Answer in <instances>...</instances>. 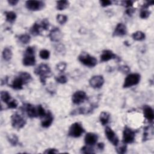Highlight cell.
I'll use <instances>...</instances> for the list:
<instances>
[{
  "mask_svg": "<svg viewBox=\"0 0 154 154\" xmlns=\"http://www.w3.org/2000/svg\"><path fill=\"white\" fill-rule=\"evenodd\" d=\"M31 81L32 77L31 75L26 72H22L19 73V75L15 77L10 86L15 90H22L24 85L29 83Z\"/></svg>",
  "mask_w": 154,
  "mask_h": 154,
  "instance_id": "cell-1",
  "label": "cell"
},
{
  "mask_svg": "<svg viewBox=\"0 0 154 154\" xmlns=\"http://www.w3.org/2000/svg\"><path fill=\"white\" fill-rule=\"evenodd\" d=\"M36 75L39 76L40 81L43 85L46 84L47 79L51 76V70L48 65L41 64L34 70Z\"/></svg>",
  "mask_w": 154,
  "mask_h": 154,
  "instance_id": "cell-2",
  "label": "cell"
},
{
  "mask_svg": "<svg viewBox=\"0 0 154 154\" xmlns=\"http://www.w3.org/2000/svg\"><path fill=\"white\" fill-rule=\"evenodd\" d=\"M23 64L25 66H33L36 64L35 49L33 47H28L25 51L23 60Z\"/></svg>",
  "mask_w": 154,
  "mask_h": 154,
  "instance_id": "cell-3",
  "label": "cell"
},
{
  "mask_svg": "<svg viewBox=\"0 0 154 154\" xmlns=\"http://www.w3.org/2000/svg\"><path fill=\"white\" fill-rule=\"evenodd\" d=\"M78 60L83 64L89 67H95L98 63V61L95 57L86 53H81L78 57Z\"/></svg>",
  "mask_w": 154,
  "mask_h": 154,
  "instance_id": "cell-4",
  "label": "cell"
},
{
  "mask_svg": "<svg viewBox=\"0 0 154 154\" xmlns=\"http://www.w3.org/2000/svg\"><path fill=\"white\" fill-rule=\"evenodd\" d=\"M11 123L15 129L19 130L25 127L27 122L22 115L16 113L11 116Z\"/></svg>",
  "mask_w": 154,
  "mask_h": 154,
  "instance_id": "cell-5",
  "label": "cell"
},
{
  "mask_svg": "<svg viewBox=\"0 0 154 154\" xmlns=\"http://www.w3.org/2000/svg\"><path fill=\"white\" fill-rule=\"evenodd\" d=\"M141 76L140 74L135 73L128 75L125 79L123 85L124 88H129L138 84L140 83Z\"/></svg>",
  "mask_w": 154,
  "mask_h": 154,
  "instance_id": "cell-6",
  "label": "cell"
},
{
  "mask_svg": "<svg viewBox=\"0 0 154 154\" xmlns=\"http://www.w3.org/2000/svg\"><path fill=\"white\" fill-rule=\"evenodd\" d=\"M85 132L82 125L78 122H75L71 125L69 128L68 135L72 137L78 138Z\"/></svg>",
  "mask_w": 154,
  "mask_h": 154,
  "instance_id": "cell-7",
  "label": "cell"
},
{
  "mask_svg": "<svg viewBox=\"0 0 154 154\" xmlns=\"http://www.w3.org/2000/svg\"><path fill=\"white\" fill-rule=\"evenodd\" d=\"M135 131L128 127H125L123 132V142L125 144H131L134 142Z\"/></svg>",
  "mask_w": 154,
  "mask_h": 154,
  "instance_id": "cell-8",
  "label": "cell"
},
{
  "mask_svg": "<svg viewBox=\"0 0 154 154\" xmlns=\"http://www.w3.org/2000/svg\"><path fill=\"white\" fill-rule=\"evenodd\" d=\"M45 6V3L41 1H27L25 3L27 9L31 11L41 10Z\"/></svg>",
  "mask_w": 154,
  "mask_h": 154,
  "instance_id": "cell-9",
  "label": "cell"
},
{
  "mask_svg": "<svg viewBox=\"0 0 154 154\" xmlns=\"http://www.w3.org/2000/svg\"><path fill=\"white\" fill-rule=\"evenodd\" d=\"M22 111H25L30 118H36L38 117V110L37 107L30 104H25L22 107Z\"/></svg>",
  "mask_w": 154,
  "mask_h": 154,
  "instance_id": "cell-10",
  "label": "cell"
},
{
  "mask_svg": "<svg viewBox=\"0 0 154 154\" xmlns=\"http://www.w3.org/2000/svg\"><path fill=\"white\" fill-rule=\"evenodd\" d=\"M87 95L84 91H76L72 97V102L74 104L80 105L87 99Z\"/></svg>",
  "mask_w": 154,
  "mask_h": 154,
  "instance_id": "cell-11",
  "label": "cell"
},
{
  "mask_svg": "<svg viewBox=\"0 0 154 154\" xmlns=\"http://www.w3.org/2000/svg\"><path fill=\"white\" fill-rule=\"evenodd\" d=\"M104 84V78L101 75L93 76L89 80V84L93 89H99Z\"/></svg>",
  "mask_w": 154,
  "mask_h": 154,
  "instance_id": "cell-12",
  "label": "cell"
},
{
  "mask_svg": "<svg viewBox=\"0 0 154 154\" xmlns=\"http://www.w3.org/2000/svg\"><path fill=\"white\" fill-rule=\"evenodd\" d=\"M105 134L107 139L110 143H111L114 146L118 145L119 138L111 128H110L108 127H106L105 129Z\"/></svg>",
  "mask_w": 154,
  "mask_h": 154,
  "instance_id": "cell-13",
  "label": "cell"
},
{
  "mask_svg": "<svg viewBox=\"0 0 154 154\" xmlns=\"http://www.w3.org/2000/svg\"><path fill=\"white\" fill-rule=\"evenodd\" d=\"M63 34L58 28H53L49 34L50 40L54 42H58L61 41Z\"/></svg>",
  "mask_w": 154,
  "mask_h": 154,
  "instance_id": "cell-14",
  "label": "cell"
},
{
  "mask_svg": "<svg viewBox=\"0 0 154 154\" xmlns=\"http://www.w3.org/2000/svg\"><path fill=\"white\" fill-rule=\"evenodd\" d=\"M118 58H119L116 55H115L112 51L108 50H104L101 56V61L102 62H106L111 60Z\"/></svg>",
  "mask_w": 154,
  "mask_h": 154,
  "instance_id": "cell-15",
  "label": "cell"
},
{
  "mask_svg": "<svg viewBox=\"0 0 154 154\" xmlns=\"http://www.w3.org/2000/svg\"><path fill=\"white\" fill-rule=\"evenodd\" d=\"M127 28L125 25L122 23H119L116 27L115 28L113 32V36L114 37H122L127 34Z\"/></svg>",
  "mask_w": 154,
  "mask_h": 154,
  "instance_id": "cell-16",
  "label": "cell"
},
{
  "mask_svg": "<svg viewBox=\"0 0 154 154\" xmlns=\"http://www.w3.org/2000/svg\"><path fill=\"white\" fill-rule=\"evenodd\" d=\"M43 30H44V28L41 23V21L35 22L30 28L31 33L35 36L41 35Z\"/></svg>",
  "mask_w": 154,
  "mask_h": 154,
  "instance_id": "cell-17",
  "label": "cell"
},
{
  "mask_svg": "<svg viewBox=\"0 0 154 154\" xmlns=\"http://www.w3.org/2000/svg\"><path fill=\"white\" fill-rule=\"evenodd\" d=\"M98 140V136L97 134L93 133H87L84 138L85 143L89 146H93L95 144Z\"/></svg>",
  "mask_w": 154,
  "mask_h": 154,
  "instance_id": "cell-18",
  "label": "cell"
},
{
  "mask_svg": "<svg viewBox=\"0 0 154 154\" xmlns=\"http://www.w3.org/2000/svg\"><path fill=\"white\" fill-rule=\"evenodd\" d=\"M43 120L42 121V127L45 128H49L53 124L54 121V117L52 113L50 111H48L45 116L42 118Z\"/></svg>",
  "mask_w": 154,
  "mask_h": 154,
  "instance_id": "cell-19",
  "label": "cell"
},
{
  "mask_svg": "<svg viewBox=\"0 0 154 154\" xmlns=\"http://www.w3.org/2000/svg\"><path fill=\"white\" fill-rule=\"evenodd\" d=\"M143 114L145 118L149 122H152L154 119L153 109L148 105H145L143 108Z\"/></svg>",
  "mask_w": 154,
  "mask_h": 154,
  "instance_id": "cell-20",
  "label": "cell"
},
{
  "mask_svg": "<svg viewBox=\"0 0 154 154\" xmlns=\"http://www.w3.org/2000/svg\"><path fill=\"white\" fill-rule=\"evenodd\" d=\"M153 126L147 127L144 129L143 136V141H145L149 140H150L153 138Z\"/></svg>",
  "mask_w": 154,
  "mask_h": 154,
  "instance_id": "cell-21",
  "label": "cell"
},
{
  "mask_svg": "<svg viewBox=\"0 0 154 154\" xmlns=\"http://www.w3.org/2000/svg\"><path fill=\"white\" fill-rule=\"evenodd\" d=\"M110 118V115L108 113L105 111L102 112L99 115V121L101 124L103 126L107 125L109 122Z\"/></svg>",
  "mask_w": 154,
  "mask_h": 154,
  "instance_id": "cell-22",
  "label": "cell"
},
{
  "mask_svg": "<svg viewBox=\"0 0 154 154\" xmlns=\"http://www.w3.org/2000/svg\"><path fill=\"white\" fill-rule=\"evenodd\" d=\"M132 37L134 41H142L145 39L146 38V35L144 33L140 31H136L132 35Z\"/></svg>",
  "mask_w": 154,
  "mask_h": 154,
  "instance_id": "cell-23",
  "label": "cell"
},
{
  "mask_svg": "<svg viewBox=\"0 0 154 154\" xmlns=\"http://www.w3.org/2000/svg\"><path fill=\"white\" fill-rule=\"evenodd\" d=\"M6 15V21H7L9 23H13L16 19V14L14 12L9 11V12H6L4 13Z\"/></svg>",
  "mask_w": 154,
  "mask_h": 154,
  "instance_id": "cell-24",
  "label": "cell"
},
{
  "mask_svg": "<svg viewBox=\"0 0 154 154\" xmlns=\"http://www.w3.org/2000/svg\"><path fill=\"white\" fill-rule=\"evenodd\" d=\"M13 56V53L12 51L10 48H5L3 51V57L4 60L8 61H10Z\"/></svg>",
  "mask_w": 154,
  "mask_h": 154,
  "instance_id": "cell-25",
  "label": "cell"
},
{
  "mask_svg": "<svg viewBox=\"0 0 154 154\" xmlns=\"http://www.w3.org/2000/svg\"><path fill=\"white\" fill-rule=\"evenodd\" d=\"M1 101L6 103V104H9L13 99H12L9 93L7 91H2L1 92Z\"/></svg>",
  "mask_w": 154,
  "mask_h": 154,
  "instance_id": "cell-26",
  "label": "cell"
},
{
  "mask_svg": "<svg viewBox=\"0 0 154 154\" xmlns=\"http://www.w3.org/2000/svg\"><path fill=\"white\" fill-rule=\"evenodd\" d=\"M7 140L11 144V145L13 146H16L19 143V138L16 134H10L8 135Z\"/></svg>",
  "mask_w": 154,
  "mask_h": 154,
  "instance_id": "cell-27",
  "label": "cell"
},
{
  "mask_svg": "<svg viewBox=\"0 0 154 154\" xmlns=\"http://www.w3.org/2000/svg\"><path fill=\"white\" fill-rule=\"evenodd\" d=\"M56 3V8L58 10H63L67 9L69 5V2L67 1H58Z\"/></svg>",
  "mask_w": 154,
  "mask_h": 154,
  "instance_id": "cell-28",
  "label": "cell"
},
{
  "mask_svg": "<svg viewBox=\"0 0 154 154\" xmlns=\"http://www.w3.org/2000/svg\"><path fill=\"white\" fill-rule=\"evenodd\" d=\"M18 39H19V41L21 43H22V44L26 45L30 42L31 37H30V36L29 34H24L20 35L18 37Z\"/></svg>",
  "mask_w": 154,
  "mask_h": 154,
  "instance_id": "cell-29",
  "label": "cell"
},
{
  "mask_svg": "<svg viewBox=\"0 0 154 154\" xmlns=\"http://www.w3.org/2000/svg\"><path fill=\"white\" fill-rule=\"evenodd\" d=\"M57 21L61 25H63L67 21V16L64 15H61V14H58L57 17Z\"/></svg>",
  "mask_w": 154,
  "mask_h": 154,
  "instance_id": "cell-30",
  "label": "cell"
},
{
  "mask_svg": "<svg viewBox=\"0 0 154 154\" xmlns=\"http://www.w3.org/2000/svg\"><path fill=\"white\" fill-rule=\"evenodd\" d=\"M37 110H38V117L42 119L43 118H44L47 113V112H46L45 108L41 105H37Z\"/></svg>",
  "mask_w": 154,
  "mask_h": 154,
  "instance_id": "cell-31",
  "label": "cell"
},
{
  "mask_svg": "<svg viewBox=\"0 0 154 154\" xmlns=\"http://www.w3.org/2000/svg\"><path fill=\"white\" fill-rule=\"evenodd\" d=\"M39 56L42 59L44 60H47L50 58V53L47 50H42L40 51Z\"/></svg>",
  "mask_w": 154,
  "mask_h": 154,
  "instance_id": "cell-32",
  "label": "cell"
},
{
  "mask_svg": "<svg viewBox=\"0 0 154 154\" xmlns=\"http://www.w3.org/2000/svg\"><path fill=\"white\" fill-rule=\"evenodd\" d=\"M56 81L60 84H65L67 81V78L65 75H60L58 76H56L55 78Z\"/></svg>",
  "mask_w": 154,
  "mask_h": 154,
  "instance_id": "cell-33",
  "label": "cell"
},
{
  "mask_svg": "<svg viewBox=\"0 0 154 154\" xmlns=\"http://www.w3.org/2000/svg\"><path fill=\"white\" fill-rule=\"evenodd\" d=\"M150 15V12H149L147 9H141V10L140 13V17L141 19H147Z\"/></svg>",
  "mask_w": 154,
  "mask_h": 154,
  "instance_id": "cell-34",
  "label": "cell"
},
{
  "mask_svg": "<svg viewBox=\"0 0 154 154\" xmlns=\"http://www.w3.org/2000/svg\"><path fill=\"white\" fill-rule=\"evenodd\" d=\"M81 152L83 153H95L93 148L87 146H83L81 149Z\"/></svg>",
  "mask_w": 154,
  "mask_h": 154,
  "instance_id": "cell-35",
  "label": "cell"
},
{
  "mask_svg": "<svg viewBox=\"0 0 154 154\" xmlns=\"http://www.w3.org/2000/svg\"><path fill=\"white\" fill-rule=\"evenodd\" d=\"M66 67H67V64L65 62H60L56 66L57 69L60 72H63L66 70Z\"/></svg>",
  "mask_w": 154,
  "mask_h": 154,
  "instance_id": "cell-36",
  "label": "cell"
},
{
  "mask_svg": "<svg viewBox=\"0 0 154 154\" xmlns=\"http://www.w3.org/2000/svg\"><path fill=\"white\" fill-rule=\"evenodd\" d=\"M127 147L125 143L121 145L119 147H118L116 149V151L118 153H121V154H123L127 152Z\"/></svg>",
  "mask_w": 154,
  "mask_h": 154,
  "instance_id": "cell-37",
  "label": "cell"
},
{
  "mask_svg": "<svg viewBox=\"0 0 154 154\" xmlns=\"http://www.w3.org/2000/svg\"><path fill=\"white\" fill-rule=\"evenodd\" d=\"M7 105V108L9 109H15L16 108L18 107V102L16 100L12 99Z\"/></svg>",
  "mask_w": 154,
  "mask_h": 154,
  "instance_id": "cell-38",
  "label": "cell"
},
{
  "mask_svg": "<svg viewBox=\"0 0 154 154\" xmlns=\"http://www.w3.org/2000/svg\"><path fill=\"white\" fill-rule=\"evenodd\" d=\"M119 70L122 72L124 73H127L130 72V67L128 66L124 65V66H120L119 67Z\"/></svg>",
  "mask_w": 154,
  "mask_h": 154,
  "instance_id": "cell-39",
  "label": "cell"
},
{
  "mask_svg": "<svg viewBox=\"0 0 154 154\" xmlns=\"http://www.w3.org/2000/svg\"><path fill=\"white\" fill-rule=\"evenodd\" d=\"M122 6H124V7L127 8H130L133 5V1H123L121 2Z\"/></svg>",
  "mask_w": 154,
  "mask_h": 154,
  "instance_id": "cell-40",
  "label": "cell"
},
{
  "mask_svg": "<svg viewBox=\"0 0 154 154\" xmlns=\"http://www.w3.org/2000/svg\"><path fill=\"white\" fill-rule=\"evenodd\" d=\"M100 4L103 7H106L111 6L112 4V2L111 1H108V0H104V1H101Z\"/></svg>",
  "mask_w": 154,
  "mask_h": 154,
  "instance_id": "cell-41",
  "label": "cell"
},
{
  "mask_svg": "<svg viewBox=\"0 0 154 154\" xmlns=\"http://www.w3.org/2000/svg\"><path fill=\"white\" fill-rule=\"evenodd\" d=\"M135 12V9H134V8H132V7H130V8H128L127 10H126L125 13L127 15H128L129 16H132L134 13Z\"/></svg>",
  "mask_w": 154,
  "mask_h": 154,
  "instance_id": "cell-42",
  "label": "cell"
},
{
  "mask_svg": "<svg viewBox=\"0 0 154 154\" xmlns=\"http://www.w3.org/2000/svg\"><path fill=\"white\" fill-rule=\"evenodd\" d=\"M45 153H58V150H57L56 149L54 148H50V149H47L45 152Z\"/></svg>",
  "mask_w": 154,
  "mask_h": 154,
  "instance_id": "cell-43",
  "label": "cell"
},
{
  "mask_svg": "<svg viewBox=\"0 0 154 154\" xmlns=\"http://www.w3.org/2000/svg\"><path fill=\"white\" fill-rule=\"evenodd\" d=\"M18 0H9V1H8V3L10 5V6H16L18 3Z\"/></svg>",
  "mask_w": 154,
  "mask_h": 154,
  "instance_id": "cell-44",
  "label": "cell"
},
{
  "mask_svg": "<svg viewBox=\"0 0 154 154\" xmlns=\"http://www.w3.org/2000/svg\"><path fill=\"white\" fill-rule=\"evenodd\" d=\"M97 147H98V148L100 150H104V149L105 145H104V144L103 143H99L98 144Z\"/></svg>",
  "mask_w": 154,
  "mask_h": 154,
  "instance_id": "cell-45",
  "label": "cell"
},
{
  "mask_svg": "<svg viewBox=\"0 0 154 154\" xmlns=\"http://www.w3.org/2000/svg\"><path fill=\"white\" fill-rule=\"evenodd\" d=\"M8 80H9V78L7 76L5 77V78L4 79H3L2 81H1V85L3 86L4 84H6L8 82Z\"/></svg>",
  "mask_w": 154,
  "mask_h": 154,
  "instance_id": "cell-46",
  "label": "cell"
}]
</instances>
